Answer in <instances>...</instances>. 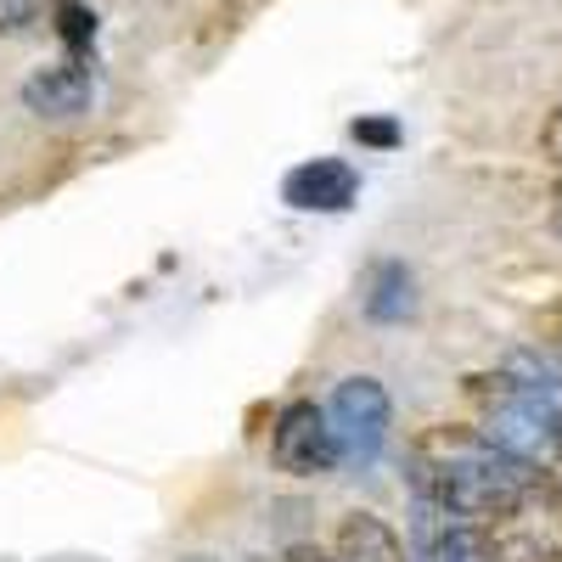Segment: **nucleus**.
<instances>
[{
    "label": "nucleus",
    "instance_id": "obj_5",
    "mask_svg": "<svg viewBox=\"0 0 562 562\" xmlns=\"http://www.w3.org/2000/svg\"><path fill=\"white\" fill-rule=\"evenodd\" d=\"M355 198H360V169L344 158H310L281 180V203L299 214H344Z\"/></svg>",
    "mask_w": 562,
    "mask_h": 562
},
{
    "label": "nucleus",
    "instance_id": "obj_10",
    "mask_svg": "<svg viewBox=\"0 0 562 562\" xmlns=\"http://www.w3.org/2000/svg\"><path fill=\"white\" fill-rule=\"evenodd\" d=\"M349 135L360 140V147H394V140H400V124H394V119H355Z\"/></svg>",
    "mask_w": 562,
    "mask_h": 562
},
{
    "label": "nucleus",
    "instance_id": "obj_4",
    "mask_svg": "<svg viewBox=\"0 0 562 562\" xmlns=\"http://www.w3.org/2000/svg\"><path fill=\"white\" fill-rule=\"evenodd\" d=\"M270 456H276L281 473H293V479L333 473V467L344 461V450H338L333 422H326V405L293 400L288 411L276 416V428H270Z\"/></svg>",
    "mask_w": 562,
    "mask_h": 562
},
{
    "label": "nucleus",
    "instance_id": "obj_8",
    "mask_svg": "<svg viewBox=\"0 0 562 562\" xmlns=\"http://www.w3.org/2000/svg\"><path fill=\"white\" fill-rule=\"evenodd\" d=\"M411 310H416V276H411L400 259H383L378 270H371V281H366V315L383 321V326H394V321H405Z\"/></svg>",
    "mask_w": 562,
    "mask_h": 562
},
{
    "label": "nucleus",
    "instance_id": "obj_12",
    "mask_svg": "<svg viewBox=\"0 0 562 562\" xmlns=\"http://www.w3.org/2000/svg\"><path fill=\"white\" fill-rule=\"evenodd\" d=\"M540 153L562 169V102H557V113L546 119V130H540Z\"/></svg>",
    "mask_w": 562,
    "mask_h": 562
},
{
    "label": "nucleus",
    "instance_id": "obj_3",
    "mask_svg": "<svg viewBox=\"0 0 562 562\" xmlns=\"http://www.w3.org/2000/svg\"><path fill=\"white\" fill-rule=\"evenodd\" d=\"M326 422L338 434V450L349 467H371L389 445V428H394V400L378 378H344L326 400Z\"/></svg>",
    "mask_w": 562,
    "mask_h": 562
},
{
    "label": "nucleus",
    "instance_id": "obj_13",
    "mask_svg": "<svg viewBox=\"0 0 562 562\" xmlns=\"http://www.w3.org/2000/svg\"><path fill=\"white\" fill-rule=\"evenodd\" d=\"M293 562H333V557H321V551H310V546H299V551H293Z\"/></svg>",
    "mask_w": 562,
    "mask_h": 562
},
{
    "label": "nucleus",
    "instance_id": "obj_6",
    "mask_svg": "<svg viewBox=\"0 0 562 562\" xmlns=\"http://www.w3.org/2000/svg\"><path fill=\"white\" fill-rule=\"evenodd\" d=\"M90 97H97V79H90V68L79 57L34 68L23 79V108L40 113V119H79L90 108Z\"/></svg>",
    "mask_w": 562,
    "mask_h": 562
},
{
    "label": "nucleus",
    "instance_id": "obj_7",
    "mask_svg": "<svg viewBox=\"0 0 562 562\" xmlns=\"http://www.w3.org/2000/svg\"><path fill=\"white\" fill-rule=\"evenodd\" d=\"M333 562H416L378 512H349L333 535Z\"/></svg>",
    "mask_w": 562,
    "mask_h": 562
},
{
    "label": "nucleus",
    "instance_id": "obj_2",
    "mask_svg": "<svg viewBox=\"0 0 562 562\" xmlns=\"http://www.w3.org/2000/svg\"><path fill=\"white\" fill-rule=\"evenodd\" d=\"M473 400H479V434L495 450L535 467L540 479L562 473V416L535 405L518 383H506L501 371L495 378H473Z\"/></svg>",
    "mask_w": 562,
    "mask_h": 562
},
{
    "label": "nucleus",
    "instance_id": "obj_11",
    "mask_svg": "<svg viewBox=\"0 0 562 562\" xmlns=\"http://www.w3.org/2000/svg\"><path fill=\"white\" fill-rule=\"evenodd\" d=\"M40 12V0H0V34H23Z\"/></svg>",
    "mask_w": 562,
    "mask_h": 562
},
{
    "label": "nucleus",
    "instance_id": "obj_1",
    "mask_svg": "<svg viewBox=\"0 0 562 562\" xmlns=\"http://www.w3.org/2000/svg\"><path fill=\"white\" fill-rule=\"evenodd\" d=\"M411 461H416V473H411L416 501H434L445 518L473 524V529L506 524L529 495L546 490L535 467L495 450L479 428H434L416 445Z\"/></svg>",
    "mask_w": 562,
    "mask_h": 562
},
{
    "label": "nucleus",
    "instance_id": "obj_9",
    "mask_svg": "<svg viewBox=\"0 0 562 562\" xmlns=\"http://www.w3.org/2000/svg\"><path fill=\"white\" fill-rule=\"evenodd\" d=\"M52 18H57V34L68 40V52H74V57L90 52V40H97V12H90L85 0H57Z\"/></svg>",
    "mask_w": 562,
    "mask_h": 562
},
{
    "label": "nucleus",
    "instance_id": "obj_14",
    "mask_svg": "<svg viewBox=\"0 0 562 562\" xmlns=\"http://www.w3.org/2000/svg\"><path fill=\"white\" fill-rule=\"evenodd\" d=\"M186 562H214V557H186Z\"/></svg>",
    "mask_w": 562,
    "mask_h": 562
}]
</instances>
